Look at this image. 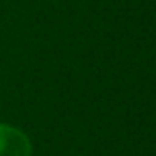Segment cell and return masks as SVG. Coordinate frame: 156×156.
<instances>
[{
  "label": "cell",
  "instance_id": "cell-1",
  "mask_svg": "<svg viewBox=\"0 0 156 156\" xmlns=\"http://www.w3.org/2000/svg\"><path fill=\"white\" fill-rule=\"evenodd\" d=\"M30 139L20 129L0 124V156H30Z\"/></svg>",
  "mask_w": 156,
  "mask_h": 156
}]
</instances>
